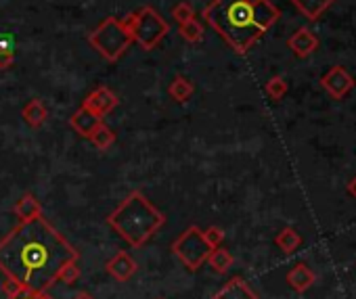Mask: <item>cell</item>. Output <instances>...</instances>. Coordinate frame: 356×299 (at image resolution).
<instances>
[{
    "label": "cell",
    "instance_id": "obj_1",
    "mask_svg": "<svg viewBox=\"0 0 356 299\" xmlns=\"http://www.w3.org/2000/svg\"><path fill=\"white\" fill-rule=\"evenodd\" d=\"M78 257V249L42 214L0 239V272L26 291H49L59 270Z\"/></svg>",
    "mask_w": 356,
    "mask_h": 299
},
{
    "label": "cell",
    "instance_id": "obj_2",
    "mask_svg": "<svg viewBox=\"0 0 356 299\" xmlns=\"http://www.w3.org/2000/svg\"><path fill=\"white\" fill-rule=\"evenodd\" d=\"M279 17L270 0H212L204 9V19L237 55H245Z\"/></svg>",
    "mask_w": 356,
    "mask_h": 299
},
{
    "label": "cell",
    "instance_id": "obj_3",
    "mask_svg": "<svg viewBox=\"0 0 356 299\" xmlns=\"http://www.w3.org/2000/svg\"><path fill=\"white\" fill-rule=\"evenodd\" d=\"M107 224L130 247H143L165 224V216L145 197L143 191H132L107 216Z\"/></svg>",
    "mask_w": 356,
    "mask_h": 299
},
{
    "label": "cell",
    "instance_id": "obj_4",
    "mask_svg": "<svg viewBox=\"0 0 356 299\" xmlns=\"http://www.w3.org/2000/svg\"><path fill=\"white\" fill-rule=\"evenodd\" d=\"M132 42V34L124 28L122 19L118 17H107L88 34V44L109 63L120 61Z\"/></svg>",
    "mask_w": 356,
    "mask_h": 299
},
{
    "label": "cell",
    "instance_id": "obj_5",
    "mask_svg": "<svg viewBox=\"0 0 356 299\" xmlns=\"http://www.w3.org/2000/svg\"><path fill=\"white\" fill-rule=\"evenodd\" d=\"M170 249L178 259H181V264L191 272H197L208 262V255L212 251V247L204 239V230L197 226H189L187 230H183L174 239Z\"/></svg>",
    "mask_w": 356,
    "mask_h": 299
},
{
    "label": "cell",
    "instance_id": "obj_6",
    "mask_svg": "<svg viewBox=\"0 0 356 299\" xmlns=\"http://www.w3.org/2000/svg\"><path fill=\"white\" fill-rule=\"evenodd\" d=\"M170 34L168 22L153 7H143L136 11V24L132 30V40L143 51H153Z\"/></svg>",
    "mask_w": 356,
    "mask_h": 299
},
{
    "label": "cell",
    "instance_id": "obj_7",
    "mask_svg": "<svg viewBox=\"0 0 356 299\" xmlns=\"http://www.w3.org/2000/svg\"><path fill=\"white\" fill-rule=\"evenodd\" d=\"M321 86L325 88V92L335 99L341 101L346 94H350V90L356 86L354 78L350 76V71H346L341 65H333L323 78H321Z\"/></svg>",
    "mask_w": 356,
    "mask_h": 299
},
{
    "label": "cell",
    "instance_id": "obj_8",
    "mask_svg": "<svg viewBox=\"0 0 356 299\" xmlns=\"http://www.w3.org/2000/svg\"><path fill=\"white\" fill-rule=\"evenodd\" d=\"M118 103H120V99H118V94L109 88V86H97L84 101H82V107H86V109H90L95 115H99V117H105V115H109L115 107H118Z\"/></svg>",
    "mask_w": 356,
    "mask_h": 299
},
{
    "label": "cell",
    "instance_id": "obj_9",
    "mask_svg": "<svg viewBox=\"0 0 356 299\" xmlns=\"http://www.w3.org/2000/svg\"><path fill=\"white\" fill-rule=\"evenodd\" d=\"M105 270H107V274H109L113 280H118V282H128V280L136 274L138 264L132 259V255H130L128 251H118L111 259H107Z\"/></svg>",
    "mask_w": 356,
    "mask_h": 299
},
{
    "label": "cell",
    "instance_id": "obj_10",
    "mask_svg": "<svg viewBox=\"0 0 356 299\" xmlns=\"http://www.w3.org/2000/svg\"><path fill=\"white\" fill-rule=\"evenodd\" d=\"M289 51L298 57V59H306L310 57L316 49H318V38L314 36L312 30L308 28H300L291 34V38L287 40Z\"/></svg>",
    "mask_w": 356,
    "mask_h": 299
},
{
    "label": "cell",
    "instance_id": "obj_11",
    "mask_svg": "<svg viewBox=\"0 0 356 299\" xmlns=\"http://www.w3.org/2000/svg\"><path fill=\"white\" fill-rule=\"evenodd\" d=\"M212 299H258V293L241 276H233L222 289L214 293Z\"/></svg>",
    "mask_w": 356,
    "mask_h": 299
},
{
    "label": "cell",
    "instance_id": "obj_12",
    "mask_svg": "<svg viewBox=\"0 0 356 299\" xmlns=\"http://www.w3.org/2000/svg\"><path fill=\"white\" fill-rule=\"evenodd\" d=\"M101 123H103V117L95 115L90 109H86V107H82V105H80V109L70 117V126H72V130H74V132H78L82 138H90V136H92V132H95Z\"/></svg>",
    "mask_w": 356,
    "mask_h": 299
},
{
    "label": "cell",
    "instance_id": "obj_13",
    "mask_svg": "<svg viewBox=\"0 0 356 299\" xmlns=\"http://www.w3.org/2000/svg\"><path fill=\"white\" fill-rule=\"evenodd\" d=\"M285 280H287V284H289L296 293H306V291L314 284L316 274L312 272L310 266H306L304 262H298V264L287 272Z\"/></svg>",
    "mask_w": 356,
    "mask_h": 299
},
{
    "label": "cell",
    "instance_id": "obj_14",
    "mask_svg": "<svg viewBox=\"0 0 356 299\" xmlns=\"http://www.w3.org/2000/svg\"><path fill=\"white\" fill-rule=\"evenodd\" d=\"M22 117L30 128H42L47 117H49V109L44 105L42 99H30L24 107H22Z\"/></svg>",
    "mask_w": 356,
    "mask_h": 299
},
{
    "label": "cell",
    "instance_id": "obj_15",
    "mask_svg": "<svg viewBox=\"0 0 356 299\" xmlns=\"http://www.w3.org/2000/svg\"><path fill=\"white\" fill-rule=\"evenodd\" d=\"M13 214L17 216L19 224L22 222H30V220H34V218H38L42 214V205H40V201L32 193H26V195H22L17 199V203L13 207Z\"/></svg>",
    "mask_w": 356,
    "mask_h": 299
},
{
    "label": "cell",
    "instance_id": "obj_16",
    "mask_svg": "<svg viewBox=\"0 0 356 299\" xmlns=\"http://www.w3.org/2000/svg\"><path fill=\"white\" fill-rule=\"evenodd\" d=\"M335 3V0H291V5L308 19V22H316L321 19V15Z\"/></svg>",
    "mask_w": 356,
    "mask_h": 299
},
{
    "label": "cell",
    "instance_id": "obj_17",
    "mask_svg": "<svg viewBox=\"0 0 356 299\" xmlns=\"http://www.w3.org/2000/svg\"><path fill=\"white\" fill-rule=\"evenodd\" d=\"M193 92H195V84H193L189 78H185V76H174V80H172L170 86H168L170 99H172L174 103H178V105L187 103V101L193 96Z\"/></svg>",
    "mask_w": 356,
    "mask_h": 299
},
{
    "label": "cell",
    "instance_id": "obj_18",
    "mask_svg": "<svg viewBox=\"0 0 356 299\" xmlns=\"http://www.w3.org/2000/svg\"><path fill=\"white\" fill-rule=\"evenodd\" d=\"M233 262H235L233 253L220 245V247H216V249H212V251H210V255H208V262H206V264H210V268H212L216 274H227V272L233 268Z\"/></svg>",
    "mask_w": 356,
    "mask_h": 299
},
{
    "label": "cell",
    "instance_id": "obj_19",
    "mask_svg": "<svg viewBox=\"0 0 356 299\" xmlns=\"http://www.w3.org/2000/svg\"><path fill=\"white\" fill-rule=\"evenodd\" d=\"M275 243H277V247L283 251V253H293L300 245H302V237H300V232L296 230V228H283L279 234H277V239H275Z\"/></svg>",
    "mask_w": 356,
    "mask_h": 299
},
{
    "label": "cell",
    "instance_id": "obj_20",
    "mask_svg": "<svg viewBox=\"0 0 356 299\" xmlns=\"http://www.w3.org/2000/svg\"><path fill=\"white\" fill-rule=\"evenodd\" d=\"M90 142H92V146L95 148H99V151H107V148H111L113 144H115V132L109 128V126H105V121L92 132V136L88 138Z\"/></svg>",
    "mask_w": 356,
    "mask_h": 299
},
{
    "label": "cell",
    "instance_id": "obj_21",
    "mask_svg": "<svg viewBox=\"0 0 356 299\" xmlns=\"http://www.w3.org/2000/svg\"><path fill=\"white\" fill-rule=\"evenodd\" d=\"M181 36H183V40H187L191 44H197V42L204 40V26L193 17L191 22L181 26Z\"/></svg>",
    "mask_w": 356,
    "mask_h": 299
},
{
    "label": "cell",
    "instance_id": "obj_22",
    "mask_svg": "<svg viewBox=\"0 0 356 299\" xmlns=\"http://www.w3.org/2000/svg\"><path fill=\"white\" fill-rule=\"evenodd\" d=\"M264 90H266V94H268L273 101H277V103H279V101L287 94V82H285V78H283V76H273V78L266 82Z\"/></svg>",
    "mask_w": 356,
    "mask_h": 299
},
{
    "label": "cell",
    "instance_id": "obj_23",
    "mask_svg": "<svg viewBox=\"0 0 356 299\" xmlns=\"http://www.w3.org/2000/svg\"><path fill=\"white\" fill-rule=\"evenodd\" d=\"M80 278V268H78V259H72L67 262L59 274H57V282H63V284H74L76 280Z\"/></svg>",
    "mask_w": 356,
    "mask_h": 299
},
{
    "label": "cell",
    "instance_id": "obj_24",
    "mask_svg": "<svg viewBox=\"0 0 356 299\" xmlns=\"http://www.w3.org/2000/svg\"><path fill=\"white\" fill-rule=\"evenodd\" d=\"M172 17H174V22L178 26H183V24H187V22H191L195 17V9L189 3H178V5L172 7Z\"/></svg>",
    "mask_w": 356,
    "mask_h": 299
},
{
    "label": "cell",
    "instance_id": "obj_25",
    "mask_svg": "<svg viewBox=\"0 0 356 299\" xmlns=\"http://www.w3.org/2000/svg\"><path fill=\"white\" fill-rule=\"evenodd\" d=\"M204 239H206V243H208L212 249H216V247H220L222 241H225V230H222L220 226H208V228L204 230Z\"/></svg>",
    "mask_w": 356,
    "mask_h": 299
},
{
    "label": "cell",
    "instance_id": "obj_26",
    "mask_svg": "<svg viewBox=\"0 0 356 299\" xmlns=\"http://www.w3.org/2000/svg\"><path fill=\"white\" fill-rule=\"evenodd\" d=\"M3 293L7 295V299H13V297H19V295H24V293H28L15 278H11V276H5V280H3Z\"/></svg>",
    "mask_w": 356,
    "mask_h": 299
},
{
    "label": "cell",
    "instance_id": "obj_27",
    "mask_svg": "<svg viewBox=\"0 0 356 299\" xmlns=\"http://www.w3.org/2000/svg\"><path fill=\"white\" fill-rule=\"evenodd\" d=\"M13 63H15V53L0 51V69H11Z\"/></svg>",
    "mask_w": 356,
    "mask_h": 299
},
{
    "label": "cell",
    "instance_id": "obj_28",
    "mask_svg": "<svg viewBox=\"0 0 356 299\" xmlns=\"http://www.w3.org/2000/svg\"><path fill=\"white\" fill-rule=\"evenodd\" d=\"M72 299H95V295H90L88 291H78Z\"/></svg>",
    "mask_w": 356,
    "mask_h": 299
},
{
    "label": "cell",
    "instance_id": "obj_29",
    "mask_svg": "<svg viewBox=\"0 0 356 299\" xmlns=\"http://www.w3.org/2000/svg\"><path fill=\"white\" fill-rule=\"evenodd\" d=\"M348 193H350V195H352V197L356 199V176H354V178H352V180L348 182Z\"/></svg>",
    "mask_w": 356,
    "mask_h": 299
},
{
    "label": "cell",
    "instance_id": "obj_30",
    "mask_svg": "<svg viewBox=\"0 0 356 299\" xmlns=\"http://www.w3.org/2000/svg\"><path fill=\"white\" fill-rule=\"evenodd\" d=\"M34 295H36V299H55V297H51L47 291H34Z\"/></svg>",
    "mask_w": 356,
    "mask_h": 299
},
{
    "label": "cell",
    "instance_id": "obj_31",
    "mask_svg": "<svg viewBox=\"0 0 356 299\" xmlns=\"http://www.w3.org/2000/svg\"><path fill=\"white\" fill-rule=\"evenodd\" d=\"M13 299H36V295H34V291H28V293H24L19 297H13Z\"/></svg>",
    "mask_w": 356,
    "mask_h": 299
}]
</instances>
